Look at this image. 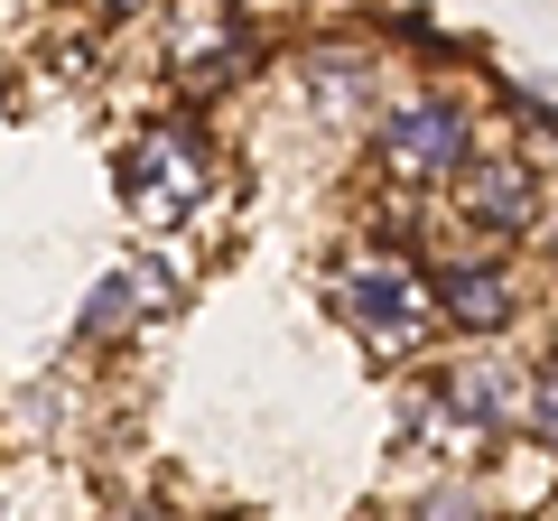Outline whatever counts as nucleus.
Instances as JSON below:
<instances>
[{"instance_id": "obj_4", "label": "nucleus", "mask_w": 558, "mask_h": 521, "mask_svg": "<svg viewBox=\"0 0 558 521\" xmlns=\"http://www.w3.org/2000/svg\"><path fill=\"white\" fill-rule=\"evenodd\" d=\"M373 159L400 186H438V178L457 186L475 168V112H465V94H391L373 121Z\"/></svg>"}, {"instance_id": "obj_13", "label": "nucleus", "mask_w": 558, "mask_h": 521, "mask_svg": "<svg viewBox=\"0 0 558 521\" xmlns=\"http://www.w3.org/2000/svg\"><path fill=\"white\" fill-rule=\"evenodd\" d=\"M549 252H558V233H549Z\"/></svg>"}, {"instance_id": "obj_5", "label": "nucleus", "mask_w": 558, "mask_h": 521, "mask_svg": "<svg viewBox=\"0 0 558 521\" xmlns=\"http://www.w3.org/2000/svg\"><path fill=\"white\" fill-rule=\"evenodd\" d=\"M457 215L465 233H531L539 223V168L512 149H475V168L457 178Z\"/></svg>"}, {"instance_id": "obj_8", "label": "nucleus", "mask_w": 558, "mask_h": 521, "mask_svg": "<svg viewBox=\"0 0 558 521\" xmlns=\"http://www.w3.org/2000/svg\"><path fill=\"white\" fill-rule=\"evenodd\" d=\"M400 521H494V502H484L475 475H438V484H418V494H410Z\"/></svg>"}, {"instance_id": "obj_3", "label": "nucleus", "mask_w": 558, "mask_h": 521, "mask_svg": "<svg viewBox=\"0 0 558 521\" xmlns=\"http://www.w3.org/2000/svg\"><path fill=\"white\" fill-rule=\"evenodd\" d=\"M205 186H215V141H205V121H149L131 149H121V205H131L149 233H168V223H186L205 205Z\"/></svg>"}, {"instance_id": "obj_2", "label": "nucleus", "mask_w": 558, "mask_h": 521, "mask_svg": "<svg viewBox=\"0 0 558 521\" xmlns=\"http://www.w3.org/2000/svg\"><path fill=\"white\" fill-rule=\"evenodd\" d=\"M326 307H336L344 326H354L373 354H418V344L438 336V289H428V270L400 252H373V260H344L336 289H326Z\"/></svg>"}, {"instance_id": "obj_6", "label": "nucleus", "mask_w": 558, "mask_h": 521, "mask_svg": "<svg viewBox=\"0 0 558 521\" xmlns=\"http://www.w3.org/2000/svg\"><path fill=\"white\" fill-rule=\"evenodd\" d=\"M428 289H438V317L457 326V336H475V344H494L502 326L521 317V280L502 260H438Z\"/></svg>"}, {"instance_id": "obj_11", "label": "nucleus", "mask_w": 558, "mask_h": 521, "mask_svg": "<svg viewBox=\"0 0 558 521\" xmlns=\"http://www.w3.org/2000/svg\"><path fill=\"white\" fill-rule=\"evenodd\" d=\"M102 10H112V20H131V10H149V0H102Z\"/></svg>"}, {"instance_id": "obj_1", "label": "nucleus", "mask_w": 558, "mask_h": 521, "mask_svg": "<svg viewBox=\"0 0 558 521\" xmlns=\"http://www.w3.org/2000/svg\"><path fill=\"white\" fill-rule=\"evenodd\" d=\"M521 381L502 354H457L438 363V373H418L410 381V447H428V457L447 465V475H465L475 457H494L502 428H521Z\"/></svg>"}, {"instance_id": "obj_9", "label": "nucleus", "mask_w": 558, "mask_h": 521, "mask_svg": "<svg viewBox=\"0 0 558 521\" xmlns=\"http://www.w3.org/2000/svg\"><path fill=\"white\" fill-rule=\"evenodd\" d=\"M521 438L558 457V344L531 363V381H521Z\"/></svg>"}, {"instance_id": "obj_7", "label": "nucleus", "mask_w": 558, "mask_h": 521, "mask_svg": "<svg viewBox=\"0 0 558 521\" xmlns=\"http://www.w3.org/2000/svg\"><path fill=\"white\" fill-rule=\"evenodd\" d=\"M289 84L307 94V112L344 121V112H363V102H373L381 65H373V47H354V38H317V47H299V65H289Z\"/></svg>"}, {"instance_id": "obj_12", "label": "nucleus", "mask_w": 558, "mask_h": 521, "mask_svg": "<svg viewBox=\"0 0 558 521\" xmlns=\"http://www.w3.org/2000/svg\"><path fill=\"white\" fill-rule=\"evenodd\" d=\"M549 521H558V502H549Z\"/></svg>"}, {"instance_id": "obj_10", "label": "nucleus", "mask_w": 558, "mask_h": 521, "mask_svg": "<svg viewBox=\"0 0 558 521\" xmlns=\"http://www.w3.org/2000/svg\"><path fill=\"white\" fill-rule=\"evenodd\" d=\"M131 317H140V270H112V280H94V299H84V336H121Z\"/></svg>"}]
</instances>
